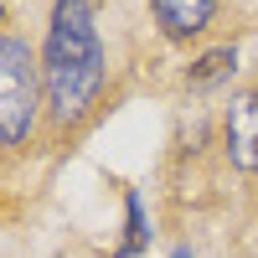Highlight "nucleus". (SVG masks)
<instances>
[{
    "label": "nucleus",
    "mask_w": 258,
    "mask_h": 258,
    "mask_svg": "<svg viewBox=\"0 0 258 258\" xmlns=\"http://www.w3.org/2000/svg\"><path fill=\"white\" fill-rule=\"evenodd\" d=\"M140 243H145V212H140V197L129 191V248L124 253H135Z\"/></svg>",
    "instance_id": "6"
},
{
    "label": "nucleus",
    "mask_w": 258,
    "mask_h": 258,
    "mask_svg": "<svg viewBox=\"0 0 258 258\" xmlns=\"http://www.w3.org/2000/svg\"><path fill=\"white\" fill-rule=\"evenodd\" d=\"M232 68H238V57H232V47H222V52H207L202 62H197V68H191L186 73V83H191V88H212V83H222Z\"/></svg>",
    "instance_id": "5"
},
{
    "label": "nucleus",
    "mask_w": 258,
    "mask_h": 258,
    "mask_svg": "<svg viewBox=\"0 0 258 258\" xmlns=\"http://www.w3.org/2000/svg\"><path fill=\"white\" fill-rule=\"evenodd\" d=\"M227 150L243 170H258V88L232 103L227 114Z\"/></svg>",
    "instance_id": "3"
},
{
    "label": "nucleus",
    "mask_w": 258,
    "mask_h": 258,
    "mask_svg": "<svg viewBox=\"0 0 258 258\" xmlns=\"http://www.w3.org/2000/svg\"><path fill=\"white\" fill-rule=\"evenodd\" d=\"M160 16V26L170 36H191V31H202L207 21H212V0H150Z\"/></svg>",
    "instance_id": "4"
},
{
    "label": "nucleus",
    "mask_w": 258,
    "mask_h": 258,
    "mask_svg": "<svg viewBox=\"0 0 258 258\" xmlns=\"http://www.w3.org/2000/svg\"><path fill=\"white\" fill-rule=\"evenodd\" d=\"M31 119H36V62L26 41L0 36V145L26 140Z\"/></svg>",
    "instance_id": "2"
},
{
    "label": "nucleus",
    "mask_w": 258,
    "mask_h": 258,
    "mask_svg": "<svg viewBox=\"0 0 258 258\" xmlns=\"http://www.w3.org/2000/svg\"><path fill=\"white\" fill-rule=\"evenodd\" d=\"M41 83H47L52 114L73 124L88 114V103L103 83V47L93 31L88 0H57L52 31H47V62H41Z\"/></svg>",
    "instance_id": "1"
}]
</instances>
